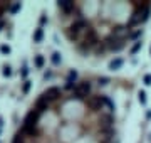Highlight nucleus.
Listing matches in <instances>:
<instances>
[{"mask_svg":"<svg viewBox=\"0 0 151 143\" xmlns=\"http://www.w3.org/2000/svg\"><path fill=\"white\" fill-rule=\"evenodd\" d=\"M42 96L47 99L50 105H55V103H59L60 99H62V89L59 86H50V88H47L42 93Z\"/></svg>","mask_w":151,"mask_h":143,"instance_id":"f257e3e1","label":"nucleus"},{"mask_svg":"<svg viewBox=\"0 0 151 143\" xmlns=\"http://www.w3.org/2000/svg\"><path fill=\"white\" fill-rule=\"evenodd\" d=\"M86 106L89 108V111L92 113H99V111H103V96L101 94H91L89 98L86 99Z\"/></svg>","mask_w":151,"mask_h":143,"instance_id":"f03ea898","label":"nucleus"},{"mask_svg":"<svg viewBox=\"0 0 151 143\" xmlns=\"http://www.w3.org/2000/svg\"><path fill=\"white\" fill-rule=\"evenodd\" d=\"M57 9L64 14V17H67L70 14H74L76 10H79V4H76V2H59Z\"/></svg>","mask_w":151,"mask_h":143,"instance_id":"7ed1b4c3","label":"nucleus"},{"mask_svg":"<svg viewBox=\"0 0 151 143\" xmlns=\"http://www.w3.org/2000/svg\"><path fill=\"white\" fill-rule=\"evenodd\" d=\"M40 113H39V111H35L32 108V110L29 111L27 113V116H25V118H24V123H22V125H30V126H39V120H40Z\"/></svg>","mask_w":151,"mask_h":143,"instance_id":"20e7f679","label":"nucleus"},{"mask_svg":"<svg viewBox=\"0 0 151 143\" xmlns=\"http://www.w3.org/2000/svg\"><path fill=\"white\" fill-rule=\"evenodd\" d=\"M20 133H24L27 138H39L42 135V130L39 126H30V125H22Z\"/></svg>","mask_w":151,"mask_h":143,"instance_id":"39448f33","label":"nucleus"},{"mask_svg":"<svg viewBox=\"0 0 151 143\" xmlns=\"http://www.w3.org/2000/svg\"><path fill=\"white\" fill-rule=\"evenodd\" d=\"M50 106H52V105H50V103H49L47 99L44 98L42 94H40V96L37 98V101L34 103V106H32V108H34L35 111H39L40 115H44V113H45L47 110H50Z\"/></svg>","mask_w":151,"mask_h":143,"instance_id":"423d86ee","label":"nucleus"},{"mask_svg":"<svg viewBox=\"0 0 151 143\" xmlns=\"http://www.w3.org/2000/svg\"><path fill=\"white\" fill-rule=\"evenodd\" d=\"M99 121H101V126H114L116 123V118H114V113H101L99 116Z\"/></svg>","mask_w":151,"mask_h":143,"instance_id":"0eeeda50","label":"nucleus"},{"mask_svg":"<svg viewBox=\"0 0 151 143\" xmlns=\"http://www.w3.org/2000/svg\"><path fill=\"white\" fill-rule=\"evenodd\" d=\"M99 133L103 135V140H108V142H113L114 135H116L114 126H99Z\"/></svg>","mask_w":151,"mask_h":143,"instance_id":"6e6552de","label":"nucleus"},{"mask_svg":"<svg viewBox=\"0 0 151 143\" xmlns=\"http://www.w3.org/2000/svg\"><path fill=\"white\" fill-rule=\"evenodd\" d=\"M124 64V61L121 59V57H116V59H113L111 62H109V69L111 71H118V69H121Z\"/></svg>","mask_w":151,"mask_h":143,"instance_id":"1a4fd4ad","label":"nucleus"},{"mask_svg":"<svg viewBox=\"0 0 151 143\" xmlns=\"http://www.w3.org/2000/svg\"><path fill=\"white\" fill-rule=\"evenodd\" d=\"M44 64H45V57H44L42 54H37L34 57V66L37 67V69H42Z\"/></svg>","mask_w":151,"mask_h":143,"instance_id":"9d476101","label":"nucleus"},{"mask_svg":"<svg viewBox=\"0 0 151 143\" xmlns=\"http://www.w3.org/2000/svg\"><path fill=\"white\" fill-rule=\"evenodd\" d=\"M76 79H77V72H76L74 69H70L69 74H67V77H65V83H69V84H76Z\"/></svg>","mask_w":151,"mask_h":143,"instance_id":"9b49d317","label":"nucleus"},{"mask_svg":"<svg viewBox=\"0 0 151 143\" xmlns=\"http://www.w3.org/2000/svg\"><path fill=\"white\" fill-rule=\"evenodd\" d=\"M12 143H27V136H25L24 133L17 131V135L14 136V140H12Z\"/></svg>","mask_w":151,"mask_h":143,"instance_id":"f8f14e48","label":"nucleus"},{"mask_svg":"<svg viewBox=\"0 0 151 143\" xmlns=\"http://www.w3.org/2000/svg\"><path fill=\"white\" fill-rule=\"evenodd\" d=\"M44 37V29L42 27H37L35 29V32H34V42H40Z\"/></svg>","mask_w":151,"mask_h":143,"instance_id":"ddd939ff","label":"nucleus"},{"mask_svg":"<svg viewBox=\"0 0 151 143\" xmlns=\"http://www.w3.org/2000/svg\"><path fill=\"white\" fill-rule=\"evenodd\" d=\"M103 103L109 108V113H114V103L111 101V98H109V96H103Z\"/></svg>","mask_w":151,"mask_h":143,"instance_id":"4468645a","label":"nucleus"},{"mask_svg":"<svg viewBox=\"0 0 151 143\" xmlns=\"http://www.w3.org/2000/svg\"><path fill=\"white\" fill-rule=\"evenodd\" d=\"M10 2H4V4H0V20H2V15L5 14V12H9L10 10Z\"/></svg>","mask_w":151,"mask_h":143,"instance_id":"2eb2a0df","label":"nucleus"},{"mask_svg":"<svg viewBox=\"0 0 151 143\" xmlns=\"http://www.w3.org/2000/svg\"><path fill=\"white\" fill-rule=\"evenodd\" d=\"M50 61H52V64H54V66H60V54H59V52H52Z\"/></svg>","mask_w":151,"mask_h":143,"instance_id":"dca6fc26","label":"nucleus"},{"mask_svg":"<svg viewBox=\"0 0 151 143\" xmlns=\"http://www.w3.org/2000/svg\"><path fill=\"white\" fill-rule=\"evenodd\" d=\"M141 35H143V30H141V29H138V30H134V32L128 34V39H129V40H134V39L141 37Z\"/></svg>","mask_w":151,"mask_h":143,"instance_id":"f3484780","label":"nucleus"},{"mask_svg":"<svg viewBox=\"0 0 151 143\" xmlns=\"http://www.w3.org/2000/svg\"><path fill=\"white\" fill-rule=\"evenodd\" d=\"M30 86H32V83L30 81H24V84H22V94H29V91H30Z\"/></svg>","mask_w":151,"mask_h":143,"instance_id":"a211bd4d","label":"nucleus"},{"mask_svg":"<svg viewBox=\"0 0 151 143\" xmlns=\"http://www.w3.org/2000/svg\"><path fill=\"white\" fill-rule=\"evenodd\" d=\"M141 47H143V42L139 40V42H136V44H134V46H133V47L129 49V54H131V56H134L136 52H138V51L141 49Z\"/></svg>","mask_w":151,"mask_h":143,"instance_id":"6ab92c4d","label":"nucleus"},{"mask_svg":"<svg viewBox=\"0 0 151 143\" xmlns=\"http://www.w3.org/2000/svg\"><path fill=\"white\" fill-rule=\"evenodd\" d=\"M138 99H139V103H141L143 106H146L148 99H146V93H145V91H139V93H138Z\"/></svg>","mask_w":151,"mask_h":143,"instance_id":"aec40b11","label":"nucleus"},{"mask_svg":"<svg viewBox=\"0 0 151 143\" xmlns=\"http://www.w3.org/2000/svg\"><path fill=\"white\" fill-rule=\"evenodd\" d=\"M20 9H22V4L17 2V4H12V5H10V10H9V12H10V14H17Z\"/></svg>","mask_w":151,"mask_h":143,"instance_id":"412c9836","label":"nucleus"},{"mask_svg":"<svg viewBox=\"0 0 151 143\" xmlns=\"http://www.w3.org/2000/svg\"><path fill=\"white\" fill-rule=\"evenodd\" d=\"M2 74L5 77H10L12 76V67L10 66H4V69H2Z\"/></svg>","mask_w":151,"mask_h":143,"instance_id":"4be33fe9","label":"nucleus"},{"mask_svg":"<svg viewBox=\"0 0 151 143\" xmlns=\"http://www.w3.org/2000/svg\"><path fill=\"white\" fill-rule=\"evenodd\" d=\"M97 84H99V86H108L109 84V77H99V79H97Z\"/></svg>","mask_w":151,"mask_h":143,"instance_id":"5701e85b","label":"nucleus"},{"mask_svg":"<svg viewBox=\"0 0 151 143\" xmlns=\"http://www.w3.org/2000/svg\"><path fill=\"white\" fill-rule=\"evenodd\" d=\"M0 52H2V54H10V46L2 44L0 46Z\"/></svg>","mask_w":151,"mask_h":143,"instance_id":"b1692460","label":"nucleus"},{"mask_svg":"<svg viewBox=\"0 0 151 143\" xmlns=\"http://www.w3.org/2000/svg\"><path fill=\"white\" fill-rule=\"evenodd\" d=\"M143 83H145L146 86H150V84H151V74H145V77H143Z\"/></svg>","mask_w":151,"mask_h":143,"instance_id":"393cba45","label":"nucleus"},{"mask_svg":"<svg viewBox=\"0 0 151 143\" xmlns=\"http://www.w3.org/2000/svg\"><path fill=\"white\" fill-rule=\"evenodd\" d=\"M20 76L24 77L25 81H27V76H29V69H27V67H24V69H22V71H20Z\"/></svg>","mask_w":151,"mask_h":143,"instance_id":"a878e982","label":"nucleus"},{"mask_svg":"<svg viewBox=\"0 0 151 143\" xmlns=\"http://www.w3.org/2000/svg\"><path fill=\"white\" fill-rule=\"evenodd\" d=\"M52 77V71H45L44 72V81H47V79H50Z\"/></svg>","mask_w":151,"mask_h":143,"instance_id":"bb28decb","label":"nucleus"},{"mask_svg":"<svg viewBox=\"0 0 151 143\" xmlns=\"http://www.w3.org/2000/svg\"><path fill=\"white\" fill-rule=\"evenodd\" d=\"M45 22H49V19L45 15H42V17H40V24H45Z\"/></svg>","mask_w":151,"mask_h":143,"instance_id":"cd10ccee","label":"nucleus"},{"mask_svg":"<svg viewBox=\"0 0 151 143\" xmlns=\"http://www.w3.org/2000/svg\"><path fill=\"white\" fill-rule=\"evenodd\" d=\"M5 20H0V30H4V29H5Z\"/></svg>","mask_w":151,"mask_h":143,"instance_id":"c85d7f7f","label":"nucleus"},{"mask_svg":"<svg viewBox=\"0 0 151 143\" xmlns=\"http://www.w3.org/2000/svg\"><path fill=\"white\" fill-rule=\"evenodd\" d=\"M146 118H148V120H150V118H151V110L148 111V113H146Z\"/></svg>","mask_w":151,"mask_h":143,"instance_id":"c756f323","label":"nucleus"},{"mask_svg":"<svg viewBox=\"0 0 151 143\" xmlns=\"http://www.w3.org/2000/svg\"><path fill=\"white\" fill-rule=\"evenodd\" d=\"M101 143H113V142H108V140H101Z\"/></svg>","mask_w":151,"mask_h":143,"instance_id":"7c9ffc66","label":"nucleus"},{"mask_svg":"<svg viewBox=\"0 0 151 143\" xmlns=\"http://www.w3.org/2000/svg\"><path fill=\"white\" fill-rule=\"evenodd\" d=\"M2 125H4V120H2V116H0V126H2Z\"/></svg>","mask_w":151,"mask_h":143,"instance_id":"2f4dec72","label":"nucleus"},{"mask_svg":"<svg viewBox=\"0 0 151 143\" xmlns=\"http://www.w3.org/2000/svg\"><path fill=\"white\" fill-rule=\"evenodd\" d=\"M150 52H151V47H150Z\"/></svg>","mask_w":151,"mask_h":143,"instance_id":"473e14b6","label":"nucleus"}]
</instances>
